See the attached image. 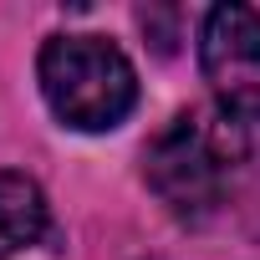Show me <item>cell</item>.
Returning <instances> with one entry per match:
<instances>
[{"label":"cell","instance_id":"1","mask_svg":"<svg viewBox=\"0 0 260 260\" xmlns=\"http://www.w3.org/2000/svg\"><path fill=\"white\" fill-rule=\"evenodd\" d=\"M36 77L56 122L77 133H107L138 107V72L107 36H51Z\"/></svg>","mask_w":260,"mask_h":260},{"label":"cell","instance_id":"2","mask_svg":"<svg viewBox=\"0 0 260 260\" xmlns=\"http://www.w3.org/2000/svg\"><path fill=\"white\" fill-rule=\"evenodd\" d=\"M230 169H235V148L224 138V127H214L204 112H179L143 153L148 189L179 219L214 214L219 199H224Z\"/></svg>","mask_w":260,"mask_h":260},{"label":"cell","instance_id":"3","mask_svg":"<svg viewBox=\"0 0 260 260\" xmlns=\"http://www.w3.org/2000/svg\"><path fill=\"white\" fill-rule=\"evenodd\" d=\"M199 67L230 117L260 122V11L214 6L199 26Z\"/></svg>","mask_w":260,"mask_h":260},{"label":"cell","instance_id":"4","mask_svg":"<svg viewBox=\"0 0 260 260\" xmlns=\"http://www.w3.org/2000/svg\"><path fill=\"white\" fill-rule=\"evenodd\" d=\"M46 224H51V209L41 184L26 174H0V260L31 250L46 235Z\"/></svg>","mask_w":260,"mask_h":260}]
</instances>
